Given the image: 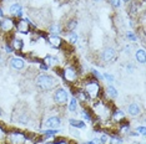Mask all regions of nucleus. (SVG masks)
Returning a JSON list of instances; mask_svg holds the SVG:
<instances>
[{
    "mask_svg": "<svg viewBox=\"0 0 146 144\" xmlns=\"http://www.w3.org/2000/svg\"><path fill=\"white\" fill-rule=\"evenodd\" d=\"M3 18H4V12H3V9L0 8V21L3 20Z\"/></svg>",
    "mask_w": 146,
    "mask_h": 144,
    "instance_id": "39",
    "label": "nucleus"
},
{
    "mask_svg": "<svg viewBox=\"0 0 146 144\" xmlns=\"http://www.w3.org/2000/svg\"><path fill=\"white\" fill-rule=\"evenodd\" d=\"M15 29V21L11 18H3L0 21V30L5 34H10V32Z\"/></svg>",
    "mask_w": 146,
    "mask_h": 144,
    "instance_id": "8",
    "label": "nucleus"
},
{
    "mask_svg": "<svg viewBox=\"0 0 146 144\" xmlns=\"http://www.w3.org/2000/svg\"><path fill=\"white\" fill-rule=\"evenodd\" d=\"M13 51H14V48H13V46L10 45V42H6L5 44V52L6 54H11Z\"/></svg>",
    "mask_w": 146,
    "mask_h": 144,
    "instance_id": "33",
    "label": "nucleus"
},
{
    "mask_svg": "<svg viewBox=\"0 0 146 144\" xmlns=\"http://www.w3.org/2000/svg\"><path fill=\"white\" fill-rule=\"evenodd\" d=\"M42 63L46 65V66L50 68V67L58 66L59 60H58V57H56V56H52V55H48V56L44 57V60H42Z\"/></svg>",
    "mask_w": 146,
    "mask_h": 144,
    "instance_id": "17",
    "label": "nucleus"
},
{
    "mask_svg": "<svg viewBox=\"0 0 146 144\" xmlns=\"http://www.w3.org/2000/svg\"><path fill=\"white\" fill-rule=\"evenodd\" d=\"M101 57H102V60H104L105 62L114 61L115 58H116V51H115V48H112V47H106L105 50L102 51Z\"/></svg>",
    "mask_w": 146,
    "mask_h": 144,
    "instance_id": "12",
    "label": "nucleus"
},
{
    "mask_svg": "<svg viewBox=\"0 0 146 144\" xmlns=\"http://www.w3.org/2000/svg\"><path fill=\"white\" fill-rule=\"evenodd\" d=\"M49 31H50V35H60L62 32V27L59 24H52L49 27Z\"/></svg>",
    "mask_w": 146,
    "mask_h": 144,
    "instance_id": "24",
    "label": "nucleus"
},
{
    "mask_svg": "<svg viewBox=\"0 0 146 144\" xmlns=\"http://www.w3.org/2000/svg\"><path fill=\"white\" fill-rule=\"evenodd\" d=\"M102 77H104L105 78V80H108L109 81V82H114V80H115V78H114V76H111V75H109V73H105L104 75V76H102Z\"/></svg>",
    "mask_w": 146,
    "mask_h": 144,
    "instance_id": "36",
    "label": "nucleus"
},
{
    "mask_svg": "<svg viewBox=\"0 0 146 144\" xmlns=\"http://www.w3.org/2000/svg\"><path fill=\"white\" fill-rule=\"evenodd\" d=\"M82 91L88 96L90 101H96L102 96V88L99 81H96L95 78H90L89 81L82 84Z\"/></svg>",
    "mask_w": 146,
    "mask_h": 144,
    "instance_id": "1",
    "label": "nucleus"
},
{
    "mask_svg": "<svg viewBox=\"0 0 146 144\" xmlns=\"http://www.w3.org/2000/svg\"><path fill=\"white\" fill-rule=\"evenodd\" d=\"M132 68H134L132 65H127V66H126V70H127L129 72H132Z\"/></svg>",
    "mask_w": 146,
    "mask_h": 144,
    "instance_id": "38",
    "label": "nucleus"
},
{
    "mask_svg": "<svg viewBox=\"0 0 146 144\" xmlns=\"http://www.w3.org/2000/svg\"><path fill=\"white\" fill-rule=\"evenodd\" d=\"M109 139H110V135H108V134H102L101 138H100V143L101 144H108Z\"/></svg>",
    "mask_w": 146,
    "mask_h": 144,
    "instance_id": "32",
    "label": "nucleus"
},
{
    "mask_svg": "<svg viewBox=\"0 0 146 144\" xmlns=\"http://www.w3.org/2000/svg\"><path fill=\"white\" fill-rule=\"evenodd\" d=\"M91 72H92V76H94L92 78H95L96 81H99V82H100V81L104 80V77H102V75H101V73H100V72H99L98 70H92Z\"/></svg>",
    "mask_w": 146,
    "mask_h": 144,
    "instance_id": "27",
    "label": "nucleus"
},
{
    "mask_svg": "<svg viewBox=\"0 0 146 144\" xmlns=\"http://www.w3.org/2000/svg\"><path fill=\"white\" fill-rule=\"evenodd\" d=\"M69 123H70L71 127H74V128H76V129H84L85 127H86L85 122H82V120H79V119H72V118H70V119H69Z\"/></svg>",
    "mask_w": 146,
    "mask_h": 144,
    "instance_id": "21",
    "label": "nucleus"
},
{
    "mask_svg": "<svg viewBox=\"0 0 146 144\" xmlns=\"http://www.w3.org/2000/svg\"><path fill=\"white\" fill-rule=\"evenodd\" d=\"M127 113H129V116H131V117H139L142 113V109L137 103L132 102L129 104V107H127Z\"/></svg>",
    "mask_w": 146,
    "mask_h": 144,
    "instance_id": "14",
    "label": "nucleus"
},
{
    "mask_svg": "<svg viewBox=\"0 0 146 144\" xmlns=\"http://www.w3.org/2000/svg\"><path fill=\"white\" fill-rule=\"evenodd\" d=\"M59 81L58 78L51 76V75H40L35 78V86L38 87V90L42 91V92H48L54 88L58 87Z\"/></svg>",
    "mask_w": 146,
    "mask_h": 144,
    "instance_id": "3",
    "label": "nucleus"
},
{
    "mask_svg": "<svg viewBox=\"0 0 146 144\" xmlns=\"http://www.w3.org/2000/svg\"><path fill=\"white\" fill-rule=\"evenodd\" d=\"M0 116H3V111H1V108H0Z\"/></svg>",
    "mask_w": 146,
    "mask_h": 144,
    "instance_id": "41",
    "label": "nucleus"
},
{
    "mask_svg": "<svg viewBox=\"0 0 146 144\" xmlns=\"http://www.w3.org/2000/svg\"><path fill=\"white\" fill-rule=\"evenodd\" d=\"M52 99H54L56 106L62 107V106H65V104H68V102H69V93L66 92L65 88L56 87L54 91V94H52Z\"/></svg>",
    "mask_w": 146,
    "mask_h": 144,
    "instance_id": "5",
    "label": "nucleus"
},
{
    "mask_svg": "<svg viewBox=\"0 0 146 144\" xmlns=\"http://www.w3.org/2000/svg\"><path fill=\"white\" fill-rule=\"evenodd\" d=\"M5 142L9 144H25L26 142V134L20 130H11L6 132Z\"/></svg>",
    "mask_w": 146,
    "mask_h": 144,
    "instance_id": "6",
    "label": "nucleus"
},
{
    "mask_svg": "<svg viewBox=\"0 0 146 144\" xmlns=\"http://www.w3.org/2000/svg\"><path fill=\"white\" fill-rule=\"evenodd\" d=\"M78 106H79L78 99H76L75 97H72L68 102V111H70V112H76V111H78Z\"/></svg>",
    "mask_w": 146,
    "mask_h": 144,
    "instance_id": "23",
    "label": "nucleus"
},
{
    "mask_svg": "<svg viewBox=\"0 0 146 144\" xmlns=\"http://www.w3.org/2000/svg\"><path fill=\"white\" fill-rule=\"evenodd\" d=\"M126 37H127V40H130V41H137V36H136L135 32H132V31H127Z\"/></svg>",
    "mask_w": 146,
    "mask_h": 144,
    "instance_id": "29",
    "label": "nucleus"
},
{
    "mask_svg": "<svg viewBox=\"0 0 146 144\" xmlns=\"http://www.w3.org/2000/svg\"><path fill=\"white\" fill-rule=\"evenodd\" d=\"M95 1H102V0H95Z\"/></svg>",
    "mask_w": 146,
    "mask_h": 144,
    "instance_id": "42",
    "label": "nucleus"
},
{
    "mask_svg": "<svg viewBox=\"0 0 146 144\" xmlns=\"http://www.w3.org/2000/svg\"><path fill=\"white\" fill-rule=\"evenodd\" d=\"M136 133H137V134H141V135H145V133H146L145 127H144V126L137 127V128H136Z\"/></svg>",
    "mask_w": 146,
    "mask_h": 144,
    "instance_id": "35",
    "label": "nucleus"
},
{
    "mask_svg": "<svg viewBox=\"0 0 146 144\" xmlns=\"http://www.w3.org/2000/svg\"><path fill=\"white\" fill-rule=\"evenodd\" d=\"M135 58L139 63H141V65L145 63L146 62V52H145L144 48H140V50H137L135 52Z\"/></svg>",
    "mask_w": 146,
    "mask_h": 144,
    "instance_id": "19",
    "label": "nucleus"
},
{
    "mask_svg": "<svg viewBox=\"0 0 146 144\" xmlns=\"http://www.w3.org/2000/svg\"><path fill=\"white\" fill-rule=\"evenodd\" d=\"M125 112L122 109H114L111 112V117L110 118H112V120H115V122H117V123H120V122H124L125 120Z\"/></svg>",
    "mask_w": 146,
    "mask_h": 144,
    "instance_id": "15",
    "label": "nucleus"
},
{
    "mask_svg": "<svg viewBox=\"0 0 146 144\" xmlns=\"http://www.w3.org/2000/svg\"><path fill=\"white\" fill-rule=\"evenodd\" d=\"M10 45L13 46V48H14V51L20 52L23 50V47H24V41H23L20 37H18V36H14L10 41Z\"/></svg>",
    "mask_w": 146,
    "mask_h": 144,
    "instance_id": "16",
    "label": "nucleus"
},
{
    "mask_svg": "<svg viewBox=\"0 0 146 144\" xmlns=\"http://www.w3.org/2000/svg\"><path fill=\"white\" fill-rule=\"evenodd\" d=\"M42 126H44L45 128H58V127L61 126V118L58 116L49 117V118L45 119V122L42 123Z\"/></svg>",
    "mask_w": 146,
    "mask_h": 144,
    "instance_id": "10",
    "label": "nucleus"
},
{
    "mask_svg": "<svg viewBox=\"0 0 146 144\" xmlns=\"http://www.w3.org/2000/svg\"><path fill=\"white\" fill-rule=\"evenodd\" d=\"M122 1H124V3H126V4H127V3H130L131 0H122Z\"/></svg>",
    "mask_w": 146,
    "mask_h": 144,
    "instance_id": "40",
    "label": "nucleus"
},
{
    "mask_svg": "<svg viewBox=\"0 0 146 144\" xmlns=\"http://www.w3.org/2000/svg\"><path fill=\"white\" fill-rule=\"evenodd\" d=\"M33 25V22L29 20L28 18H20L18 20V22H15V29H16V32L19 34H23V35H28L30 34V27Z\"/></svg>",
    "mask_w": 146,
    "mask_h": 144,
    "instance_id": "7",
    "label": "nucleus"
},
{
    "mask_svg": "<svg viewBox=\"0 0 146 144\" xmlns=\"http://www.w3.org/2000/svg\"><path fill=\"white\" fill-rule=\"evenodd\" d=\"M66 34H68V41H69V44L75 45L76 42H78V40H79V36H78V34H76L75 31L66 32Z\"/></svg>",
    "mask_w": 146,
    "mask_h": 144,
    "instance_id": "25",
    "label": "nucleus"
},
{
    "mask_svg": "<svg viewBox=\"0 0 146 144\" xmlns=\"http://www.w3.org/2000/svg\"><path fill=\"white\" fill-rule=\"evenodd\" d=\"M75 98L78 99V102H81L82 104H86L89 101H90L82 90H78V91H76V92H75Z\"/></svg>",
    "mask_w": 146,
    "mask_h": 144,
    "instance_id": "18",
    "label": "nucleus"
},
{
    "mask_svg": "<svg viewBox=\"0 0 146 144\" xmlns=\"http://www.w3.org/2000/svg\"><path fill=\"white\" fill-rule=\"evenodd\" d=\"M120 132L121 133H130V124L129 123H125V124H122L121 126V128H120Z\"/></svg>",
    "mask_w": 146,
    "mask_h": 144,
    "instance_id": "30",
    "label": "nucleus"
},
{
    "mask_svg": "<svg viewBox=\"0 0 146 144\" xmlns=\"http://www.w3.org/2000/svg\"><path fill=\"white\" fill-rule=\"evenodd\" d=\"M111 103L96 99L92 104V114L100 120H108L111 117Z\"/></svg>",
    "mask_w": 146,
    "mask_h": 144,
    "instance_id": "2",
    "label": "nucleus"
},
{
    "mask_svg": "<svg viewBox=\"0 0 146 144\" xmlns=\"http://www.w3.org/2000/svg\"><path fill=\"white\" fill-rule=\"evenodd\" d=\"M54 144H71L69 140H66V139H58V140H55Z\"/></svg>",
    "mask_w": 146,
    "mask_h": 144,
    "instance_id": "37",
    "label": "nucleus"
},
{
    "mask_svg": "<svg viewBox=\"0 0 146 144\" xmlns=\"http://www.w3.org/2000/svg\"><path fill=\"white\" fill-rule=\"evenodd\" d=\"M46 41H48L49 45H50L51 47H54V48H61L62 46H64V41H62V39L59 35H49V36H46Z\"/></svg>",
    "mask_w": 146,
    "mask_h": 144,
    "instance_id": "9",
    "label": "nucleus"
},
{
    "mask_svg": "<svg viewBox=\"0 0 146 144\" xmlns=\"http://www.w3.org/2000/svg\"><path fill=\"white\" fill-rule=\"evenodd\" d=\"M5 138H6V132H5V129L0 127V142L5 140Z\"/></svg>",
    "mask_w": 146,
    "mask_h": 144,
    "instance_id": "34",
    "label": "nucleus"
},
{
    "mask_svg": "<svg viewBox=\"0 0 146 144\" xmlns=\"http://www.w3.org/2000/svg\"><path fill=\"white\" fill-rule=\"evenodd\" d=\"M108 1L114 8H120V5H121V0H108Z\"/></svg>",
    "mask_w": 146,
    "mask_h": 144,
    "instance_id": "31",
    "label": "nucleus"
},
{
    "mask_svg": "<svg viewBox=\"0 0 146 144\" xmlns=\"http://www.w3.org/2000/svg\"><path fill=\"white\" fill-rule=\"evenodd\" d=\"M61 76L66 81V83H75L79 78V71L75 66L68 65L62 68L61 71Z\"/></svg>",
    "mask_w": 146,
    "mask_h": 144,
    "instance_id": "4",
    "label": "nucleus"
},
{
    "mask_svg": "<svg viewBox=\"0 0 146 144\" xmlns=\"http://www.w3.org/2000/svg\"><path fill=\"white\" fill-rule=\"evenodd\" d=\"M9 11H10L11 16H14V18H18V19L23 18V15H24L23 6H21L20 3H14L13 5H10V8H9Z\"/></svg>",
    "mask_w": 146,
    "mask_h": 144,
    "instance_id": "11",
    "label": "nucleus"
},
{
    "mask_svg": "<svg viewBox=\"0 0 146 144\" xmlns=\"http://www.w3.org/2000/svg\"><path fill=\"white\" fill-rule=\"evenodd\" d=\"M9 63H10V66L14 68V70H23V68L25 67V61L18 56L11 57L10 60H9Z\"/></svg>",
    "mask_w": 146,
    "mask_h": 144,
    "instance_id": "13",
    "label": "nucleus"
},
{
    "mask_svg": "<svg viewBox=\"0 0 146 144\" xmlns=\"http://www.w3.org/2000/svg\"><path fill=\"white\" fill-rule=\"evenodd\" d=\"M105 94H106L108 97H110L111 99H115V98L119 96V92H117V90H116L114 86L109 84V86L106 87V90H105Z\"/></svg>",
    "mask_w": 146,
    "mask_h": 144,
    "instance_id": "20",
    "label": "nucleus"
},
{
    "mask_svg": "<svg viewBox=\"0 0 146 144\" xmlns=\"http://www.w3.org/2000/svg\"><path fill=\"white\" fill-rule=\"evenodd\" d=\"M81 116L82 118H84L85 120H88V122H94V114H92V112L90 109H86V108H82L81 111Z\"/></svg>",
    "mask_w": 146,
    "mask_h": 144,
    "instance_id": "22",
    "label": "nucleus"
},
{
    "mask_svg": "<svg viewBox=\"0 0 146 144\" xmlns=\"http://www.w3.org/2000/svg\"><path fill=\"white\" fill-rule=\"evenodd\" d=\"M76 26H78V21H76V20H70V21L68 22V24H66V30H68L69 32H70V31H74Z\"/></svg>",
    "mask_w": 146,
    "mask_h": 144,
    "instance_id": "26",
    "label": "nucleus"
},
{
    "mask_svg": "<svg viewBox=\"0 0 146 144\" xmlns=\"http://www.w3.org/2000/svg\"><path fill=\"white\" fill-rule=\"evenodd\" d=\"M109 143L111 144H122V139L120 138V137H110V139H109Z\"/></svg>",
    "mask_w": 146,
    "mask_h": 144,
    "instance_id": "28",
    "label": "nucleus"
}]
</instances>
